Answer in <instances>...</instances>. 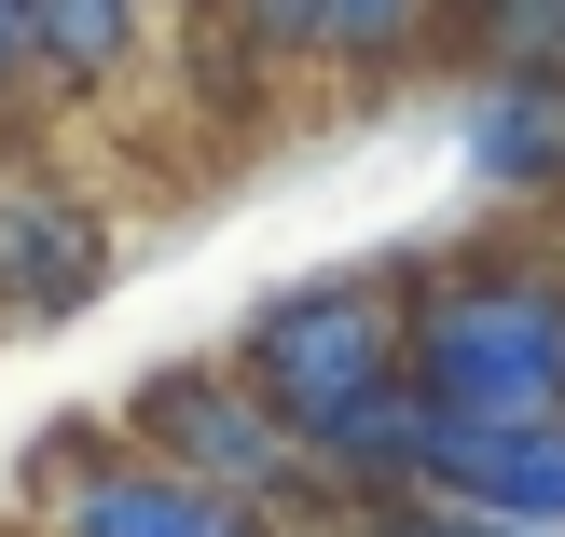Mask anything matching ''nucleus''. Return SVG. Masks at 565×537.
Returning a JSON list of instances; mask_svg holds the SVG:
<instances>
[{"label":"nucleus","mask_w":565,"mask_h":537,"mask_svg":"<svg viewBox=\"0 0 565 537\" xmlns=\"http://www.w3.org/2000/svg\"><path fill=\"white\" fill-rule=\"evenodd\" d=\"M401 345L441 428H552L565 414V290L539 276H441L401 318Z\"/></svg>","instance_id":"1"},{"label":"nucleus","mask_w":565,"mask_h":537,"mask_svg":"<svg viewBox=\"0 0 565 537\" xmlns=\"http://www.w3.org/2000/svg\"><path fill=\"white\" fill-rule=\"evenodd\" d=\"M386 373H401V318H386L373 276H318V290L263 303V331H248V386H263L303 441H318L345 400H373Z\"/></svg>","instance_id":"2"},{"label":"nucleus","mask_w":565,"mask_h":537,"mask_svg":"<svg viewBox=\"0 0 565 537\" xmlns=\"http://www.w3.org/2000/svg\"><path fill=\"white\" fill-rule=\"evenodd\" d=\"M138 428H152L207 496L303 483V428H290V414H276L248 373H152V386H138Z\"/></svg>","instance_id":"3"},{"label":"nucleus","mask_w":565,"mask_h":537,"mask_svg":"<svg viewBox=\"0 0 565 537\" xmlns=\"http://www.w3.org/2000/svg\"><path fill=\"white\" fill-rule=\"evenodd\" d=\"M414 496H456V511H497V524H565V414L552 428H441Z\"/></svg>","instance_id":"4"},{"label":"nucleus","mask_w":565,"mask_h":537,"mask_svg":"<svg viewBox=\"0 0 565 537\" xmlns=\"http://www.w3.org/2000/svg\"><path fill=\"white\" fill-rule=\"evenodd\" d=\"M55 537H248V524L193 469H83V496L55 511Z\"/></svg>","instance_id":"5"},{"label":"nucleus","mask_w":565,"mask_h":537,"mask_svg":"<svg viewBox=\"0 0 565 537\" xmlns=\"http://www.w3.org/2000/svg\"><path fill=\"white\" fill-rule=\"evenodd\" d=\"M97 221L83 207H55V193H28V207H0V303L14 318H70L83 290H97Z\"/></svg>","instance_id":"6"},{"label":"nucleus","mask_w":565,"mask_h":537,"mask_svg":"<svg viewBox=\"0 0 565 537\" xmlns=\"http://www.w3.org/2000/svg\"><path fill=\"white\" fill-rule=\"evenodd\" d=\"M276 42H331V55H386L414 28V0H263Z\"/></svg>","instance_id":"7"},{"label":"nucleus","mask_w":565,"mask_h":537,"mask_svg":"<svg viewBox=\"0 0 565 537\" xmlns=\"http://www.w3.org/2000/svg\"><path fill=\"white\" fill-rule=\"evenodd\" d=\"M483 165H497V180H552V165H565V97H539V83L497 97L483 110Z\"/></svg>","instance_id":"8"},{"label":"nucleus","mask_w":565,"mask_h":537,"mask_svg":"<svg viewBox=\"0 0 565 537\" xmlns=\"http://www.w3.org/2000/svg\"><path fill=\"white\" fill-rule=\"evenodd\" d=\"M125 0H28V55H70V69H110L125 55Z\"/></svg>","instance_id":"9"},{"label":"nucleus","mask_w":565,"mask_h":537,"mask_svg":"<svg viewBox=\"0 0 565 537\" xmlns=\"http://www.w3.org/2000/svg\"><path fill=\"white\" fill-rule=\"evenodd\" d=\"M401 537H524V524H497V511H456V496H428Z\"/></svg>","instance_id":"10"},{"label":"nucleus","mask_w":565,"mask_h":537,"mask_svg":"<svg viewBox=\"0 0 565 537\" xmlns=\"http://www.w3.org/2000/svg\"><path fill=\"white\" fill-rule=\"evenodd\" d=\"M14 55H28V0H0V69H14Z\"/></svg>","instance_id":"11"}]
</instances>
